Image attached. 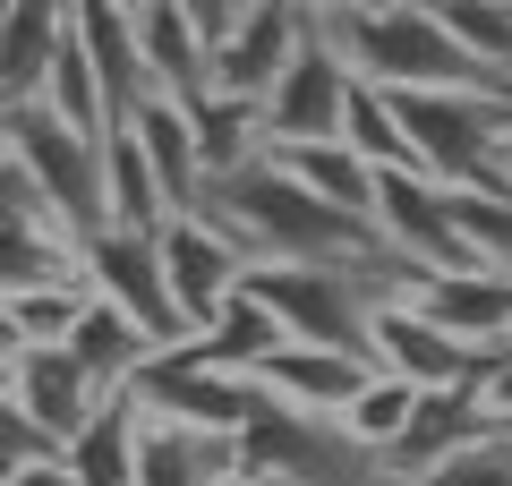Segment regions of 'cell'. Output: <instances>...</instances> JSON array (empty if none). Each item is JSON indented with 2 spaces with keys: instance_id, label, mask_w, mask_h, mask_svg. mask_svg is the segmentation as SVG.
Listing matches in <instances>:
<instances>
[{
  "instance_id": "6da1fadb",
  "label": "cell",
  "mask_w": 512,
  "mask_h": 486,
  "mask_svg": "<svg viewBox=\"0 0 512 486\" xmlns=\"http://www.w3.org/2000/svg\"><path fill=\"white\" fill-rule=\"evenodd\" d=\"M239 469L256 486H402L384 469V452L359 444L342 418H299L274 401L239 427Z\"/></svg>"
},
{
  "instance_id": "7a4b0ae2",
  "label": "cell",
  "mask_w": 512,
  "mask_h": 486,
  "mask_svg": "<svg viewBox=\"0 0 512 486\" xmlns=\"http://www.w3.org/2000/svg\"><path fill=\"white\" fill-rule=\"evenodd\" d=\"M0 137H9V154L26 162V180H35L43 214H52V231L69 239V248L103 231V154H94L103 137L60 128L43 103H9L0 111Z\"/></svg>"
},
{
  "instance_id": "3957f363",
  "label": "cell",
  "mask_w": 512,
  "mask_h": 486,
  "mask_svg": "<svg viewBox=\"0 0 512 486\" xmlns=\"http://www.w3.org/2000/svg\"><path fill=\"white\" fill-rule=\"evenodd\" d=\"M77 282H86L103 307H120L154 350L188 342L180 307H171V290H163V256H154V239H137V231H94V239H77Z\"/></svg>"
},
{
  "instance_id": "277c9868",
  "label": "cell",
  "mask_w": 512,
  "mask_h": 486,
  "mask_svg": "<svg viewBox=\"0 0 512 486\" xmlns=\"http://www.w3.org/2000/svg\"><path fill=\"white\" fill-rule=\"evenodd\" d=\"M350 86H359V77L342 69V52L308 35L291 52V69L256 94V128H265V145H333V137H342Z\"/></svg>"
},
{
  "instance_id": "5b68a950",
  "label": "cell",
  "mask_w": 512,
  "mask_h": 486,
  "mask_svg": "<svg viewBox=\"0 0 512 486\" xmlns=\"http://www.w3.org/2000/svg\"><path fill=\"white\" fill-rule=\"evenodd\" d=\"M299 43H308L299 0H239L231 26L214 35V69H205V86H214V94H239V103H256V94L291 69Z\"/></svg>"
},
{
  "instance_id": "8992f818",
  "label": "cell",
  "mask_w": 512,
  "mask_h": 486,
  "mask_svg": "<svg viewBox=\"0 0 512 486\" xmlns=\"http://www.w3.org/2000/svg\"><path fill=\"white\" fill-rule=\"evenodd\" d=\"M154 256H163V290H171V307H180L188 333L239 290V265H248V256H239L214 222H197V214H171L163 231H154Z\"/></svg>"
},
{
  "instance_id": "52a82bcc",
  "label": "cell",
  "mask_w": 512,
  "mask_h": 486,
  "mask_svg": "<svg viewBox=\"0 0 512 486\" xmlns=\"http://www.w3.org/2000/svg\"><path fill=\"white\" fill-rule=\"evenodd\" d=\"M367 367H376V376H402L410 393H436V384H470L478 376V350H461L453 333H436L410 299H393V307L367 316Z\"/></svg>"
},
{
  "instance_id": "ba28073f",
  "label": "cell",
  "mask_w": 512,
  "mask_h": 486,
  "mask_svg": "<svg viewBox=\"0 0 512 486\" xmlns=\"http://www.w3.org/2000/svg\"><path fill=\"white\" fill-rule=\"evenodd\" d=\"M128 35H137V60H146V86L163 103H197L205 69H214V35L197 26L188 0H128Z\"/></svg>"
},
{
  "instance_id": "9c48e42d",
  "label": "cell",
  "mask_w": 512,
  "mask_h": 486,
  "mask_svg": "<svg viewBox=\"0 0 512 486\" xmlns=\"http://www.w3.org/2000/svg\"><path fill=\"white\" fill-rule=\"evenodd\" d=\"M410 307H419V316L436 324V333H453L461 350H478V359L512 342V273H504V265H470V273H427V282H419V299H410Z\"/></svg>"
},
{
  "instance_id": "30bf717a",
  "label": "cell",
  "mask_w": 512,
  "mask_h": 486,
  "mask_svg": "<svg viewBox=\"0 0 512 486\" xmlns=\"http://www.w3.org/2000/svg\"><path fill=\"white\" fill-rule=\"evenodd\" d=\"M367 376H376V367L333 359V350H308V342H282V350H265V359L248 367L256 393L274 401V410H299V418H342Z\"/></svg>"
},
{
  "instance_id": "8fae6325",
  "label": "cell",
  "mask_w": 512,
  "mask_h": 486,
  "mask_svg": "<svg viewBox=\"0 0 512 486\" xmlns=\"http://www.w3.org/2000/svg\"><path fill=\"white\" fill-rule=\"evenodd\" d=\"M69 43L86 52L94 86H103V120L111 128H120L137 103H154L146 60H137V35H128V9H120V0H69Z\"/></svg>"
},
{
  "instance_id": "7c38bea8",
  "label": "cell",
  "mask_w": 512,
  "mask_h": 486,
  "mask_svg": "<svg viewBox=\"0 0 512 486\" xmlns=\"http://www.w3.org/2000/svg\"><path fill=\"white\" fill-rule=\"evenodd\" d=\"M222 478H239V435H205V427L137 410V469H128V486H222Z\"/></svg>"
},
{
  "instance_id": "4fadbf2b",
  "label": "cell",
  "mask_w": 512,
  "mask_h": 486,
  "mask_svg": "<svg viewBox=\"0 0 512 486\" xmlns=\"http://www.w3.org/2000/svg\"><path fill=\"white\" fill-rule=\"evenodd\" d=\"M0 384H9V401H18V410L35 418V427L52 435L60 452H69V435L86 427V418H94V401H103V393L86 384V367L69 359V350H18V359L0 367Z\"/></svg>"
},
{
  "instance_id": "5bb4252c",
  "label": "cell",
  "mask_w": 512,
  "mask_h": 486,
  "mask_svg": "<svg viewBox=\"0 0 512 486\" xmlns=\"http://www.w3.org/2000/svg\"><path fill=\"white\" fill-rule=\"evenodd\" d=\"M470 435H487V410H478V393H470V384H436V393H419V401H410V418L393 427V444H384V469L410 486V478H427L444 452H461Z\"/></svg>"
},
{
  "instance_id": "9a60e30c",
  "label": "cell",
  "mask_w": 512,
  "mask_h": 486,
  "mask_svg": "<svg viewBox=\"0 0 512 486\" xmlns=\"http://www.w3.org/2000/svg\"><path fill=\"white\" fill-rule=\"evenodd\" d=\"M60 35H69V0H9L0 9V111L43 94Z\"/></svg>"
},
{
  "instance_id": "2e32d148",
  "label": "cell",
  "mask_w": 512,
  "mask_h": 486,
  "mask_svg": "<svg viewBox=\"0 0 512 486\" xmlns=\"http://www.w3.org/2000/svg\"><path fill=\"white\" fill-rule=\"evenodd\" d=\"M60 350H69V359L86 367V384H94V393H120V384L154 359V342L120 316V307H103L94 290H86V307H77V324H69V342H60Z\"/></svg>"
},
{
  "instance_id": "e0dca14e",
  "label": "cell",
  "mask_w": 512,
  "mask_h": 486,
  "mask_svg": "<svg viewBox=\"0 0 512 486\" xmlns=\"http://www.w3.org/2000/svg\"><path fill=\"white\" fill-rule=\"evenodd\" d=\"M103 231H137V239H154L171 222V205H163V188H154V171H146V154H137V137H128V120L120 128H103Z\"/></svg>"
},
{
  "instance_id": "ac0fdd59",
  "label": "cell",
  "mask_w": 512,
  "mask_h": 486,
  "mask_svg": "<svg viewBox=\"0 0 512 486\" xmlns=\"http://www.w3.org/2000/svg\"><path fill=\"white\" fill-rule=\"evenodd\" d=\"M60 469H69V486H128V469H137V401L103 393V401H94V418L69 435Z\"/></svg>"
},
{
  "instance_id": "d6986e66",
  "label": "cell",
  "mask_w": 512,
  "mask_h": 486,
  "mask_svg": "<svg viewBox=\"0 0 512 486\" xmlns=\"http://www.w3.org/2000/svg\"><path fill=\"white\" fill-rule=\"evenodd\" d=\"M128 137H137V154H146L163 205H171V214H188V205H197V188H205V171H197V145H188L180 103H163V94H154V103H137V111H128Z\"/></svg>"
},
{
  "instance_id": "ffe728a7",
  "label": "cell",
  "mask_w": 512,
  "mask_h": 486,
  "mask_svg": "<svg viewBox=\"0 0 512 486\" xmlns=\"http://www.w3.org/2000/svg\"><path fill=\"white\" fill-rule=\"evenodd\" d=\"M180 120H188V145H197V171H205V180H222V171H239L248 154H265L256 103H239V94H214V86H205L197 103H180Z\"/></svg>"
},
{
  "instance_id": "44dd1931",
  "label": "cell",
  "mask_w": 512,
  "mask_h": 486,
  "mask_svg": "<svg viewBox=\"0 0 512 486\" xmlns=\"http://www.w3.org/2000/svg\"><path fill=\"white\" fill-rule=\"evenodd\" d=\"M265 154H274L316 205H333V214H359V222H367V188H376V171H367L350 145H265Z\"/></svg>"
},
{
  "instance_id": "7402d4cb",
  "label": "cell",
  "mask_w": 512,
  "mask_h": 486,
  "mask_svg": "<svg viewBox=\"0 0 512 486\" xmlns=\"http://www.w3.org/2000/svg\"><path fill=\"white\" fill-rule=\"evenodd\" d=\"M77 307H86V282H18L0 290V316H9V342L18 350H60L69 342Z\"/></svg>"
},
{
  "instance_id": "603a6c76",
  "label": "cell",
  "mask_w": 512,
  "mask_h": 486,
  "mask_svg": "<svg viewBox=\"0 0 512 486\" xmlns=\"http://www.w3.org/2000/svg\"><path fill=\"white\" fill-rule=\"evenodd\" d=\"M333 145H350L367 171H419V154H410L402 120H393V103H384L376 86H350V103H342V137H333Z\"/></svg>"
},
{
  "instance_id": "cb8c5ba5",
  "label": "cell",
  "mask_w": 512,
  "mask_h": 486,
  "mask_svg": "<svg viewBox=\"0 0 512 486\" xmlns=\"http://www.w3.org/2000/svg\"><path fill=\"white\" fill-rule=\"evenodd\" d=\"M427 18H436L478 69L512 77V0H427Z\"/></svg>"
},
{
  "instance_id": "d4e9b609",
  "label": "cell",
  "mask_w": 512,
  "mask_h": 486,
  "mask_svg": "<svg viewBox=\"0 0 512 486\" xmlns=\"http://www.w3.org/2000/svg\"><path fill=\"white\" fill-rule=\"evenodd\" d=\"M43 111H52L60 128H77V137H103V86H94V69H86V52H77L69 35H60V52H52V69H43V94H35Z\"/></svg>"
},
{
  "instance_id": "484cf974",
  "label": "cell",
  "mask_w": 512,
  "mask_h": 486,
  "mask_svg": "<svg viewBox=\"0 0 512 486\" xmlns=\"http://www.w3.org/2000/svg\"><path fill=\"white\" fill-rule=\"evenodd\" d=\"M444 205H453L461 248H470L478 265H504V273H512V197H470V188H444Z\"/></svg>"
},
{
  "instance_id": "4316f807",
  "label": "cell",
  "mask_w": 512,
  "mask_h": 486,
  "mask_svg": "<svg viewBox=\"0 0 512 486\" xmlns=\"http://www.w3.org/2000/svg\"><path fill=\"white\" fill-rule=\"evenodd\" d=\"M410 486H512V427H487V435H470L461 452H444L427 478H410Z\"/></svg>"
},
{
  "instance_id": "83f0119b",
  "label": "cell",
  "mask_w": 512,
  "mask_h": 486,
  "mask_svg": "<svg viewBox=\"0 0 512 486\" xmlns=\"http://www.w3.org/2000/svg\"><path fill=\"white\" fill-rule=\"evenodd\" d=\"M410 401H419V393H410L402 376H367L359 393H350L342 427L359 435V444H376V452H384V444H393V427H402V418H410Z\"/></svg>"
},
{
  "instance_id": "f1b7e54d",
  "label": "cell",
  "mask_w": 512,
  "mask_h": 486,
  "mask_svg": "<svg viewBox=\"0 0 512 486\" xmlns=\"http://www.w3.org/2000/svg\"><path fill=\"white\" fill-rule=\"evenodd\" d=\"M0 231H52V214H43L35 180H26V162L9 154V137H0Z\"/></svg>"
},
{
  "instance_id": "f546056e",
  "label": "cell",
  "mask_w": 512,
  "mask_h": 486,
  "mask_svg": "<svg viewBox=\"0 0 512 486\" xmlns=\"http://www.w3.org/2000/svg\"><path fill=\"white\" fill-rule=\"evenodd\" d=\"M35 461H60V444L9 401V384H0V469H35Z\"/></svg>"
},
{
  "instance_id": "4dcf8cb0",
  "label": "cell",
  "mask_w": 512,
  "mask_h": 486,
  "mask_svg": "<svg viewBox=\"0 0 512 486\" xmlns=\"http://www.w3.org/2000/svg\"><path fill=\"white\" fill-rule=\"evenodd\" d=\"M0 486H69L60 461H35V469H0Z\"/></svg>"
},
{
  "instance_id": "1f68e13d",
  "label": "cell",
  "mask_w": 512,
  "mask_h": 486,
  "mask_svg": "<svg viewBox=\"0 0 512 486\" xmlns=\"http://www.w3.org/2000/svg\"><path fill=\"white\" fill-rule=\"evenodd\" d=\"M188 9H197V26H205V35H222V26H231V9H239V0H188Z\"/></svg>"
},
{
  "instance_id": "d6a6232c",
  "label": "cell",
  "mask_w": 512,
  "mask_h": 486,
  "mask_svg": "<svg viewBox=\"0 0 512 486\" xmlns=\"http://www.w3.org/2000/svg\"><path fill=\"white\" fill-rule=\"evenodd\" d=\"M342 9H376V0H299V18H308V26L316 18H342Z\"/></svg>"
},
{
  "instance_id": "836d02e7",
  "label": "cell",
  "mask_w": 512,
  "mask_h": 486,
  "mask_svg": "<svg viewBox=\"0 0 512 486\" xmlns=\"http://www.w3.org/2000/svg\"><path fill=\"white\" fill-rule=\"evenodd\" d=\"M9 359H18V342H9V316H0V367H9Z\"/></svg>"
},
{
  "instance_id": "e575fe53",
  "label": "cell",
  "mask_w": 512,
  "mask_h": 486,
  "mask_svg": "<svg viewBox=\"0 0 512 486\" xmlns=\"http://www.w3.org/2000/svg\"><path fill=\"white\" fill-rule=\"evenodd\" d=\"M222 486H256V478H248V469H239V478H222Z\"/></svg>"
},
{
  "instance_id": "d590c367",
  "label": "cell",
  "mask_w": 512,
  "mask_h": 486,
  "mask_svg": "<svg viewBox=\"0 0 512 486\" xmlns=\"http://www.w3.org/2000/svg\"><path fill=\"white\" fill-rule=\"evenodd\" d=\"M410 9H427V0H410Z\"/></svg>"
},
{
  "instance_id": "8d00e7d4",
  "label": "cell",
  "mask_w": 512,
  "mask_h": 486,
  "mask_svg": "<svg viewBox=\"0 0 512 486\" xmlns=\"http://www.w3.org/2000/svg\"><path fill=\"white\" fill-rule=\"evenodd\" d=\"M0 9H9V0H0Z\"/></svg>"
},
{
  "instance_id": "74e56055",
  "label": "cell",
  "mask_w": 512,
  "mask_h": 486,
  "mask_svg": "<svg viewBox=\"0 0 512 486\" xmlns=\"http://www.w3.org/2000/svg\"><path fill=\"white\" fill-rule=\"evenodd\" d=\"M120 9H128V0H120Z\"/></svg>"
},
{
  "instance_id": "f35d334b",
  "label": "cell",
  "mask_w": 512,
  "mask_h": 486,
  "mask_svg": "<svg viewBox=\"0 0 512 486\" xmlns=\"http://www.w3.org/2000/svg\"><path fill=\"white\" fill-rule=\"evenodd\" d=\"M504 350H512V342H504Z\"/></svg>"
}]
</instances>
